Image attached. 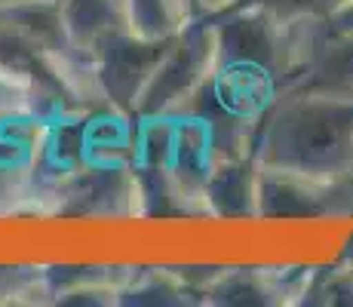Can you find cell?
Listing matches in <instances>:
<instances>
[{"label": "cell", "instance_id": "obj_6", "mask_svg": "<svg viewBox=\"0 0 353 307\" xmlns=\"http://www.w3.org/2000/svg\"><path fill=\"white\" fill-rule=\"evenodd\" d=\"M329 22L335 25L338 34H353V0H347V3H344L341 10L329 19Z\"/></svg>", "mask_w": 353, "mask_h": 307}, {"label": "cell", "instance_id": "obj_1", "mask_svg": "<svg viewBox=\"0 0 353 307\" xmlns=\"http://www.w3.org/2000/svg\"><path fill=\"white\" fill-rule=\"evenodd\" d=\"M258 163L329 184L353 163V99L304 92L264 132Z\"/></svg>", "mask_w": 353, "mask_h": 307}, {"label": "cell", "instance_id": "obj_5", "mask_svg": "<svg viewBox=\"0 0 353 307\" xmlns=\"http://www.w3.org/2000/svg\"><path fill=\"white\" fill-rule=\"evenodd\" d=\"M114 6L123 10V0H65L62 22L68 37L83 50H92L108 31H114Z\"/></svg>", "mask_w": 353, "mask_h": 307}, {"label": "cell", "instance_id": "obj_2", "mask_svg": "<svg viewBox=\"0 0 353 307\" xmlns=\"http://www.w3.org/2000/svg\"><path fill=\"white\" fill-rule=\"evenodd\" d=\"M212 74H219V34L206 25L203 28L188 25L163 52L135 108L141 114H166L191 101Z\"/></svg>", "mask_w": 353, "mask_h": 307}, {"label": "cell", "instance_id": "obj_3", "mask_svg": "<svg viewBox=\"0 0 353 307\" xmlns=\"http://www.w3.org/2000/svg\"><path fill=\"white\" fill-rule=\"evenodd\" d=\"M172 40H141L135 34H117L108 31L96 46L99 52V74L96 77L105 83V92L111 95L117 105H139V95L145 92L148 80H151L154 68L160 65L163 52L169 50ZM92 46V50H96Z\"/></svg>", "mask_w": 353, "mask_h": 307}, {"label": "cell", "instance_id": "obj_7", "mask_svg": "<svg viewBox=\"0 0 353 307\" xmlns=\"http://www.w3.org/2000/svg\"><path fill=\"white\" fill-rule=\"evenodd\" d=\"M188 6H196V10H209V12H215V10H225V6H230V3H236V0H185Z\"/></svg>", "mask_w": 353, "mask_h": 307}, {"label": "cell", "instance_id": "obj_4", "mask_svg": "<svg viewBox=\"0 0 353 307\" xmlns=\"http://www.w3.org/2000/svg\"><path fill=\"white\" fill-rule=\"evenodd\" d=\"M126 31L141 40H172L191 22L185 0H123Z\"/></svg>", "mask_w": 353, "mask_h": 307}]
</instances>
